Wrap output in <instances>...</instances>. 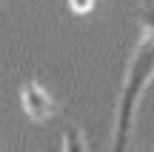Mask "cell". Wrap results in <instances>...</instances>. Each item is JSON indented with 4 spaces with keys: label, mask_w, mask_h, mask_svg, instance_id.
<instances>
[{
    "label": "cell",
    "mask_w": 154,
    "mask_h": 152,
    "mask_svg": "<svg viewBox=\"0 0 154 152\" xmlns=\"http://www.w3.org/2000/svg\"><path fill=\"white\" fill-rule=\"evenodd\" d=\"M20 103H23V112H26L32 121H37V124H40V121H49L51 115L57 112L54 98H51L34 78L20 86Z\"/></svg>",
    "instance_id": "7a4b0ae2"
},
{
    "label": "cell",
    "mask_w": 154,
    "mask_h": 152,
    "mask_svg": "<svg viewBox=\"0 0 154 152\" xmlns=\"http://www.w3.org/2000/svg\"><path fill=\"white\" fill-rule=\"evenodd\" d=\"M0 6H3V0H0Z\"/></svg>",
    "instance_id": "8992f818"
},
{
    "label": "cell",
    "mask_w": 154,
    "mask_h": 152,
    "mask_svg": "<svg viewBox=\"0 0 154 152\" xmlns=\"http://www.w3.org/2000/svg\"><path fill=\"white\" fill-rule=\"evenodd\" d=\"M137 20H140V26H143V32H146V34L154 32V3L140 6V9H137Z\"/></svg>",
    "instance_id": "277c9868"
},
{
    "label": "cell",
    "mask_w": 154,
    "mask_h": 152,
    "mask_svg": "<svg viewBox=\"0 0 154 152\" xmlns=\"http://www.w3.org/2000/svg\"><path fill=\"white\" fill-rule=\"evenodd\" d=\"M60 147L69 149V152H80V149H86V138L80 135V129H77V126L69 124L66 132H63V144H60Z\"/></svg>",
    "instance_id": "3957f363"
},
{
    "label": "cell",
    "mask_w": 154,
    "mask_h": 152,
    "mask_svg": "<svg viewBox=\"0 0 154 152\" xmlns=\"http://www.w3.org/2000/svg\"><path fill=\"white\" fill-rule=\"evenodd\" d=\"M69 9L74 15H86V11L94 9V0H69Z\"/></svg>",
    "instance_id": "5b68a950"
},
{
    "label": "cell",
    "mask_w": 154,
    "mask_h": 152,
    "mask_svg": "<svg viewBox=\"0 0 154 152\" xmlns=\"http://www.w3.org/2000/svg\"><path fill=\"white\" fill-rule=\"evenodd\" d=\"M151 78H154V32H149L140 40V46L131 55V63L126 69L120 103H117V121H114V149L117 152H123L128 147L134 115H137V103L143 98L146 86L151 83Z\"/></svg>",
    "instance_id": "6da1fadb"
}]
</instances>
